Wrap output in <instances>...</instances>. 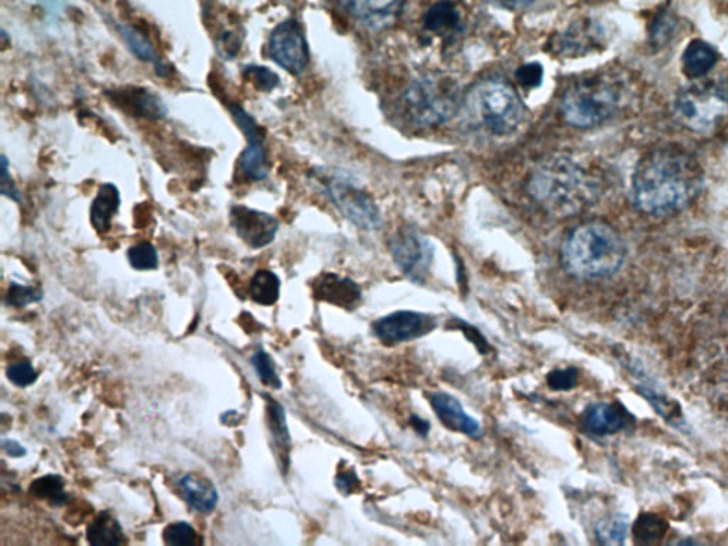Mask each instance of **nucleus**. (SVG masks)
<instances>
[{"mask_svg": "<svg viewBox=\"0 0 728 546\" xmlns=\"http://www.w3.org/2000/svg\"><path fill=\"white\" fill-rule=\"evenodd\" d=\"M703 183L704 171L694 155L683 149H655L643 155L633 173V204L646 215L678 214L696 200Z\"/></svg>", "mask_w": 728, "mask_h": 546, "instance_id": "obj_1", "label": "nucleus"}, {"mask_svg": "<svg viewBox=\"0 0 728 546\" xmlns=\"http://www.w3.org/2000/svg\"><path fill=\"white\" fill-rule=\"evenodd\" d=\"M528 191L549 214L566 218L588 209L598 195V182L576 159L558 155L539 164Z\"/></svg>", "mask_w": 728, "mask_h": 546, "instance_id": "obj_2", "label": "nucleus"}, {"mask_svg": "<svg viewBox=\"0 0 728 546\" xmlns=\"http://www.w3.org/2000/svg\"><path fill=\"white\" fill-rule=\"evenodd\" d=\"M561 259L565 271L577 280H605L623 266L626 244L612 225L592 221L568 234Z\"/></svg>", "mask_w": 728, "mask_h": 546, "instance_id": "obj_3", "label": "nucleus"}, {"mask_svg": "<svg viewBox=\"0 0 728 546\" xmlns=\"http://www.w3.org/2000/svg\"><path fill=\"white\" fill-rule=\"evenodd\" d=\"M622 82L609 73L576 80L563 94V119L580 129H590L612 119L623 103Z\"/></svg>", "mask_w": 728, "mask_h": 546, "instance_id": "obj_4", "label": "nucleus"}, {"mask_svg": "<svg viewBox=\"0 0 728 546\" xmlns=\"http://www.w3.org/2000/svg\"><path fill=\"white\" fill-rule=\"evenodd\" d=\"M462 88L450 76L426 74L415 80L403 94L404 110L411 121L422 127L444 124L462 106Z\"/></svg>", "mask_w": 728, "mask_h": 546, "instance_id": "obj_5", "label": "nucleus"}, {"mask_svg": "<svg viewBox=\"0 0 728 546\" xmlns=\"http://www.w3.org/2000/svg\"><path fill=\"white\" fill-rule=\"evenodd\" d=\"M468 107L476 120L496 135L514 133L525 117L518 93L500 80L477 84L469 94Z\"/></svg>", "mask_w": 728, "mask_h": 546, "instance_id": "obj_6", "label": "nucleus"}, {"mask_svg": "<svg viewBox=\"0 0 728 546\" xmlns=\"http://www.w3.org/2000/svg\"><path fill=\"white\" fill-rule=\"evenodd\" d=\"M673 108L676 120L684 129L712 133L728 115V93L713 80L699 79L679 92Z\"/></svg>", "mask_w": 728, "mask_h": 546, "instance_id": "obj_7", "label": "nucleus"}, {"mask_svg": "<svg viewBox=\"0 0 728 546\" xmlns=\"http://www.w3.org/2000/svg\"><path fill=\"white\" fill-rule=\"evenodd\" d=\"M326 191L336 209L357 228L375 230L382 225V213L373 197L346 178L326 181Z\"/></svg>", "mask_w": 728, "mask_h": 546, "instance_id": "obj_8", "label": "nucleus"}, {"mask_svg": "<svg viewBox=\"0 0 728 546\" xmlns=\"http://www.w3.org/2000/svg\"><path fill=\"white\" fill-rule=\"evenodd\" d=\"M392 256L398 270L416 284H425L433 265L434 247L415 227H403L393 235Z\"/></svg>", "mask_w": 728, "mask_h": 546, "instance_id": "obj_9", "label": "nucleus"}, {"mask_svg": "<svg viewBox=\"0 0 728 546\" xmlns=\"http://www.w3.org/2000/svg\"><path fill=\"white\" fill-rule=\"evenodd\" d=\"M229 112L247 139V147L239 155V169L251 181H264L270 176L265 145V130L237 103H229Z\"/></svg>", "mask_w": 728, "mask_h": 546, "instance_id": "obj_10", "label": "nucleus"}, {"mask_svg": "<svg viewBox=\"0 0 728 546\" xmlns=\"http://www.w3.org/2000/svg\"><path fill=\"white\" fill-rule=\"evenodd\" d=\"M270 55L279 68L299 76L308 68L309 47L302 26L295 19L279 23L270 36Z\"/></svg>", "mask_w": 728, "mask_h": 546, "instance_id": "obj_11", "label": "nucleus"}, {"mask_svg": "<svg viewBox=\"0 0 728 546\" xmlns=\"http://www.w3.org/2000/svg\"><path fill=\"white\" fill-rule=\"evenodd\" d=\"M375 337L386 345L415 341L434 331L437 320L431 314L398 310L387 317L380 318L373 323Z\"/></svg>", "mask_w": 728, "mask_h": 546, "instance_id": "obj_12", "label": "nucleus"}, {"mask_svg": "<svg viewBox=\"0 0 728 546\" xmlns=\"http://www.w3.org/2000/svg\"><path fill=\"white\" fill-rule=\"evenodd\" d=\"M229 221L238 237L253 249L274 242L279 230V221L275 216L246 205H234L229 211Z\"/></svg>", "mask_w": 728, "mask_h": 546, "instance_id": "obj_13", "label": "nucleus"}, {"mask_svg": "<svg viewBox=\"0 0 728 546\" xmlns=\"http://www.w3.org/2000/svg\"><path fill=\"white\" fill-rule=\"evenodd\" d=\"M106 96L112 105L123 110L126 115L144 120H163L167 116V107L162 97L139 86H123L107 91Z\"/></svg>", "mask_w": 728, "mask_h": 546, "instance_id": "obj_14", "label": "nucleus"}, {"mask_svg": "<svg viewBox=\"0 0 728 546\" xmlns=\"http://www.w3.org/2000/svg\"><path fill=\"white\" fill-rule=\"evenodd\" d=\"M351 16L372 29L392 26L402 15L404 0H337Z\"/></svg>", "mask_w": 728, "mask_h": 546, "instance_id": "obj_15", "label": "nucleus"}, {"mask_svg": "<svg viewBox=\"0 0 728 546\" xmlns=\"http://www.w3.org/2000/svg\"><path fill=\"white\" fill-rule=\"evenodd\" d=\"M429 400L435 416L439 417L444 427H447L451 431L467 436L469 439H480L482 436L480 423L476 418L468 416L457 399L447 393H433L429 395Z\"/></svg>", "mask_w": 728, "mask_h": 546, "instance_id": "obj_16", "label": "nucleus"}, {"mask_svg": "<svg viewBox=\"0 0 728 546\" xmlns=\"http://www.w3.org/2000/svg\"><path fill=\"white\" fill-rule=\"evenodd\" d=\"M314 298L337 308L354 310L361 302V289L349 277L323 273L313 284Z\"/></svg>", "mask_w": 728, "mask_h": 546, "instance_id": "obj_17", "label": "nucleus"}, {"mask_svg": "<svg viewBox=\"0 0 728 546\" xmlns=\"http://www.w3.org/2000/svg\"><path fill=\"white\" fill-rule=\"evenodd\" d=\"M602 31L592 22L576 23L553 39L552 51L559 56L577 58L590 54L602 44Z\"/></svg>", "mask_w": 728, "mask_h": 546, "instance_id": "obj_18", "label": "nucleus"}, {"mask_svg": "<svg viewBox=\"0 0 728 546\" xmlns=\"http://www.w3.org/2000/svg\"><path fill=\"white\" fill-rule=\"evenodd\" d=\"M633 418L618 403H596L585 412V430L594 436H612L626 430Z\"/></svg>", "mask_w": 728, "mask_h": 546, "instance_id": "obj_19", "label": "nucleus"}, {"mask_svg": "<svg viewBox=\"0 0 728 546\" xmlns=\"http://www.w3.org/2000/svg\"><path fill=\"white\" fill-rule=\"evenodd\" d=\"M178 486L188 506L199 511L200 514H211L217 507L218 491L208 479L195 474H186Z\"/></svg>", "mask_w": 728, "mask_h": 546, "instance_id": "obj_20", "label": "nucleus"}, {"mask_svg": "<svg viewBox=\"0 0 728 546\" xmlns=\"http://www.w3.org/2000/svg\"><path fill=\"white\" fill-rule=\"evenodd\" d=\"M121 195L115 183H103L92 202L91 221L98 234L109 233L112 218L119 213Z\"/></svg>", "mask_w": 728, "mask_h": 546, "instance_id": "obj_21", "label": "nucleus"}, {"mask_svg": "<svg viewBox=\"0 0 728 546\" xmlns=\"http://www.w3.org/2000/svg\"><path fill=\"white\" fill-rule=\"evenodd\" d=\"M425 29L447 37L462 31L463 16L453 0H439L426 12Z\"/></svg>", "mask_w": 728, "mask_h": 546, "instance_id": "obj_22", "label": "nucleus"}, {"mask_svg": "<svg viewBox=\"0 0 728 546\" xmlns=\"http://www.w3.org/2000/svg\"><path fill=\"white\" fill-rule=\"evenodd\" d=\"M718 54L711 44L704 40L690 41L682 56L683 72L692 80H699L712 72L717 64Z\"/></svg>", "mask_w": 728, "mask_h": 546, "instance_id": "obj_23", "label": "nucleus"}, {"mask_svg": "<svg viewBox=\"0 0 728 546\" xmlns=\"http://www.w3.org/2000/svg\"><path fill=\"white\" fill-rule=\"evenodd\" d=\"M119 32L131 54H133L135 58L145 61V63L153 64L157 76L167 78L168 74H170V69H168V66L164 63L162 58H159L157 50H155V47L152 41L148 40L147 36H144L143 33L129 25H120Z\"/></svg>", "mask_w": 728, "mask_h": 546, "instance_id": "obj_24", "label": "nucleus"}, {"mask_svg": "<svg viewBox=\"0 0 728 546\" xmlns=\"http://www.w3.org/2000/svg\"><path fill=\"white\" fill-rule=\"evenodd\" d=\"M267 426H270L272 442H274L276 454L282 468L289 467L290 436L286 426V414L278 402L267 397Z\"/></svg>", "mask_w": 728, "mask_h": 546, "instance_id": "obj_25", "label": "nucleus"}, {"mask_svg": "<svg viewBox=\"0 0 728 546\" xmlns=\"http://www.w3.org/2000/svg\"><path fill=\"white\" fill-rule=\"evenodd\" d=\"M87 541L96 546L126 544L124 531L110 511H103L87 526Z\"/></svg>", "mask_w": 728, "mask_h": 546, "instance_id": "obj_26", "label": "nucleus"}, {"mask_svg": "<svg viewBox=\"0 0 728 546\" xmlns=\"http://www.w3.org/2000/svg\"><path fill=\"white\" fill-rule=\"evenodd\" d=\"M249 294L253 302L262 306H272L278 302L281 295V280L275 272L261 270L252 276L249 284Z\"/></svg>", "mask_w": 728, "mask_h": 546, "instance_id": "obj_27", "label": "nucleus"}, {"mask_svg": "<svg viewBox=\"0 0 728 546\" xmlns=\"http://www.w3.org/2000/svg\"><path fill=\"white\" fill-rule=\"evenodd\" d=\"M31 494L40 500L47 501L53 507H63L69 502V496L64 491V483L59 475H45L31 484Z\"/></svg>", "mask_w": 728, "mask_h": 546, "instance_id": "obj_28", "label": "nucleus"}, {"mask_svg": "<svg viewBox=\"0 0 728 546\" xmlns=\"http://www.w3.org/2000/svg\"><path fill=\"white\" fill-rule=\"evenodd\" d=\"M629 525L628 517L610 515L600 520L595 526L596 538L604 545H623L628 538Z\"/></svg>", "mask_w": 728, "mask_h": 546, "instance_id": "obj_29", "label": "nucleus"}, {"mask_svg": "<svg viewBox=\"0 0 728 546\" xmlns=\"http://www.w3.org/2000/svg\"><path fill=\"white\" fill-rule=\"evenodd\" d=\"M667 531V524L661 518L656 515L643 514L636 521L633 534L637 544L652 545L659 543Z\"/></svg>", "mask_w": 728, "mask_h": 546, "instance_id": "obj_30", "label": "nucleus"}, {"mask_svg": "<svg viewBox=\"0 0 728 546\" xmlns=\"http://www.w3.org/2000/svg\"><path fill=\"white\" fill-rule=\"evenodd\" d=\"M676 32H678V21H676L673 13H670V11L657 13L651 23L649 35L652 45L657 47L666 46L673 39Z\"/></svg>", "mask_w": 728, "mask_h": 546, "instance_id": "obj_31", "label": "nucleus"}, {"mask_svg": "<svg viewBox=\"0 0 728 546\" xmlns=\"http://www.w3.org/2000/svg\"><path fill=\"white\" fill-rule=\"evenodd\" d=\"M242 76L261 93L274 92L281 83L278 74L265 66L248 64L242 69Z\"/></svg>", "mask_w": 728, "mask_h": 546, "instance_id": "obj_32", "label": "nucleus"}, {"mask_svg": "<svg viewBox=\"0 0 728 546\" xmlns=\"http://www.w3.org/2000/svg\"><path fill=\"white\" fill-rule=\"evenodd\" d=\"M131 268L135 271H154L158 268V252L153 244L139 242L127 252Z\"/></svg>", "mask_w": 728, "mask_h": 546, "instance_id": "obj_33", "label": "nucleus"}, {"mask_svg": "<svg viewBox=\"0 0 728 546\" xmlns=\"http://www.w3.org/2000/svg\"><path fill=\"white\" fill-rule=\"evenodd\" d=\"M251 361L262 383L270 385L272 389L282 388V381L278 371H276L274 360L271 359V356L265 351L260 349L253 353Z\"/></svg>", "mask_w": 728, "mask_h": 546, "instance_id": "obj_34", "label": "nucleus"}, {"mask_svg": "<svg viewBox=\"0 0 728 546\" xmlns=\"http://www.w3.org/2000/svg\"><path fill=\"white\" fill-rule=\"evenodd\" d=\"M44 299V290L36 288V286H26L13 282L9 286L7 298L4 302L13 308H25L27 305L40 302Z\"/></svg>", "mask_w": 728, "mask_h": 546, "instance_id": "obj_35", "label": "nucleus"}, {"mask_svg": "<svg viewBox=\"0 0 728 546\" xmlns=\"http://www.w3.org/2000/svg\"><path fill=\"white\" fill-rule=\"evenodd\" d=\"M163 536L168 545L188 546L195 544L196 531L188 522H174L164 530Z\"/></svg>", "mask_w": 728, "mask_h": 546, "instance_id": "obj_36", "label": "nucleus"}, {"mask_svg": "<svg viewBox=\"0 0 728 546\" xmlns=\"http://www.w3.org/2000/svg\"><path fill=\"white\" fill-rule=\"evenodd\" d=\"M8 379L17 388H27L37 380V371L29 360L16 361L7 369Z\"/></svg>", "mask_w": 728, "mask_h": 546, "instance_id": "obj_37", "label": "nucleus"}, {"mask_svg": "<svg viewBox=\"0 0 728 546\" xmlns=\"http://www.w3.org/2000/svg\"><path fill=\"white\" fill-rule=\"evenodd\" d=\"M577 370L575 367H568V369H557L548 375L547 383L549 389L553 392H568L577 384Z\"/></svg>", "mask_w": 728, "mask_h": 546, "instance_id": "obj_38", "label": "nucleus"}, {"mask_svg": "<svg viewBox=\"0 0 728 546\" xmlns=\"http://www.w3.org/2000/svg\"><path fill=\"white\" fill-rule=\"evenodd\" d=\"M516 79H518L521 86L529 88V91L541 86L544 80L542 64L533 61V63L521 66L516 70Z\"/></svg>", "mask_w": 728, "mask_h": 546, "instance_id": "obj_39", "label": "nucleus"}, {"mask_svg": "<svg viewBox=\"0 0 728 546\" xmlns=\"http://www.w3.org/2000/svg\"><path fill=\"white\" fill-rule=\"evenodd\" d=\"M2 194L9 198V200L15 202L22 201L21 191H19V188L12 180L11 174H9V162L4 155L2 157Z\"/></svg>", "mask_w": 728, "mask_h": 546, "instance_id": "obj_40", "label": "nucleus"}, {"mask_svg": "<svg viewBox=\"0 0 728 546\" xmlns=\"http://www.w3.org/2000/svg\"><path fill=\"white\" fill-rule=\"evenodd\" d=\"M455 328L460 329L465 336L474 343L478 347V351H480L484 355V353H487L488 349H490V345H488V342L486 341V337L482 336L480 331H477L476 328H473L472 324L462 322V320H455Z\"/></svg>", "mask_w": 728, "mask_h": 546, "instance_id": "obj_41", "label": "nucleus"}, {"mask_svg": "<svg viewBox=\"0 0 728 546\" xmlns=\"http://www.w3.org/2000/svg\"><path fill=\"white\" fill-rule=\"evenodd\" d=\"M357 477L354 471H343L336 478V486L341 491L349 494L357 487Z\"/></svg>", "mask_w": 728, "mask_h": 546, "instance_id": "obj_42", "label": "nucleus"}, {"mask_svg": "<svg viewBox=\"0 0 728 546\" xmlns=\"http://www.w3.org/2000/svg\"><path fill=\"white\" fill-rule=\"evenodd\" d=\"M219 47L220 50H223V54L227 56V59H234L235 56L238 55L239 51V40L237 37L232 35V33H228V36H223L219 39Z\"/></svg>", "mask_w": 728, "mask_h": 546, "instance_id": "obj_43", "label": "nucleus"}, {"mask_svg": "<svg viewBox=\"0 0 728 546\" xmlns=\"http://www.w3.org/2000/svg\"><path fill=\"white\" fill-rule=\"evenodd\" d=\"M490 2L497 4V7L506 9V11L520 12L534 4L535 0H490Z\"/></svg>", "mask_w": 728, "mask_h": 546, "instance_id": "obj_44", "label": "nucleus"}, {"mask_svg": "<svg viewBox=\"0 0 728 546\" xmlns=\"http://www.w3.org/2000/svg\"><path fill=\"white\" fill-rule=\"evenodd\" d=\"M3 450L11 456H25L27 451L25 447L19 444L15 440H3Z\"/></svg>", "mask_w": 728, "mask_h": 546, "instance_id": "obj_45", "label": "nucleus"}, {"mask_svg": "<svg viewBox=\"0 0 728 546\" xmlns=\"http://www.w3.org/2000/svg\"><path fill=\"white\" fill-rule=\"evenodd\" d=\"M410 423L413 428H415L417 432H420V435L422 436L429 435L430 425L426 420H422V418L413 416L410 418Z\"/></svg>", "mask_w": 728, "mask_h": 546, "instance_id": "obj_46", "label": "nucleus"}]
</instances>
